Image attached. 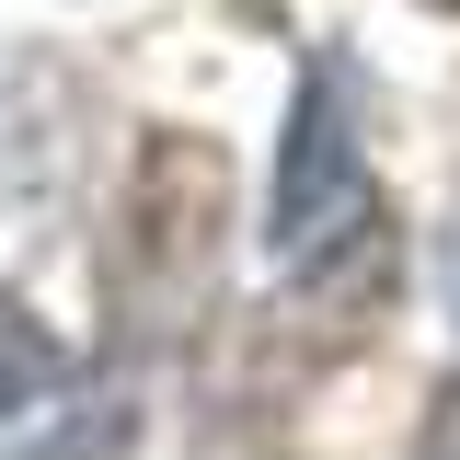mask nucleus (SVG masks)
<instances>
[{"label":"nucleus","mask_w":460,"mask_h":460,"mask_svg":"<svg viewBox=\"0 0 460 460\" xmlns=\"http://www.w3.org/2000/svg\"><path fill=\"white\" fill-rule=\"evenodd\" d=\"M426 460H460V368L438 380V402H426Z\"/></svg>","instance_id":"obj_6"},{"label":"nucleus","mask_w":460,"mask_h":460,"mask_svg":"<svg viewBox=\"0 0 460 460\" xmlns=\"http://www.w3.org/2000/svg\"><path fill=\"white\" fill-rule=\"evenodd\" d=\"M219 208H230L219 138L150 127L138 162H127V184H115V230H104V299H115V334H127V345L162 334V323H184V299L208 288Z\"/></svg>","instance_id":"obj_2"},{"label":"nucleus","mask_w":460,"mask_h":460,"mask_svg":"<svg viewBox=\"0 0 460 460\" xmlns=\"http://www.w3.org/2000/svg\"><path fill=\"white\" fill-rule=\"evenodd\" d=\"M81 127L93 81L47 47H0V242H35L58 196L81 184Z\"/></svg>","instance_id":"obj_3"},{"label":"nucleus","mask_w":460,"mask_h":460,"mask_svg":"<svg viewBox=\"0 0 460 460\" xmlns=\"http://www.w3.org/2000/svg\"><path fill=\"white\" fill-rule=\"evenodd\" d=\"M127 438H138V426H127V402H93L69 438H47V449H12V460H127Z\"/></svg>","instance_id":"obj_5"},{"label":"nucleus","mask_w":460,"mask_h":460,"mask_svg":"<svg viewBox=\"0 0 460 460\" xmlns=\"http://www.w3.org/2000/svg\"><path fill=\"white\" fill-rule=\"evenodd\" d=\"M265 253H277V277L299 288L323 323L380 311V288H392V196H380V172H368L357 69H345L334 47H311L299 93H288L277 184H265Z\"/></svg>","instance_id":"obj_1"},{"label":"nucleus","mask_w":460,"mask_h":460,"mask_svg":"<svg viewBox=\"0 0 460 460\" xmlns=\"http://www.w3.org/2000/svg\"><path fill=\"white\" fill-rule=\"evenodd\" d=\"M58 380H69V345H58L47 323H35V311L0 288V426H12V414H35Z\"/></svg>","instance_id":"obj_4"}]
</instances>
